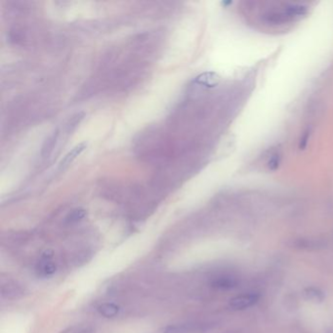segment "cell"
<instances>
[{
    "mask_svg": "<svg viewBox=\"0 0 333 333\" xmlns=\"http://www.w3.org/2000/svg\"><path fill=\"white\" fill-rule=\"evenodd\" d=\"M307 11L308 7L301 3H278L274 8L265 11L262 18L268 25H284L301 18Z\"/></svg>",
    "mask_w": 333,
    "mask_h": 333,
    "instance_id": "1",
    "label": "cell"
},
{
    "mask_svg": "<svg viewBox=\"0 0 333 333\" xmlns=\"http://www.w3.org/2000/svg\"><path fill=\"white\" fill-rule=\"evenodd\" d=\"M234 284V281L231 278L228 277H219L216 278L213 281H212V285L217 287V288H222V289H226V288H230L232 287Z\"/></svg>",
    "mask_w": 333,
    "mask_h": 333,
    "instance_id": "10",
    "label": "cell"
},
{
    "mask_svg": "<svg viewBox=\"0 0 333 333\" xmlns=\"http://www.w3.org/2000/svg\"><path fill=\"white\" fill-rule=\"evenodd\" d=\"M85 147H86V145L84 143H82V144H79V145L75 146L70 152H68L66 154V156L62 159V161L59 165V171L62 172V171H64L65 169H67L68 167L70 166L73 163L74 159L84 150Z\"/></svg>",
    "mask_w": 333,
    "mask_h": 333,
    "instance_id": "6",
    "label": "cell"
},
{
    "mask_svg": "<svg viewBox=\"0 0 333 333\" xmlns=\"http://www.w3.org/2000/svg\"><path fill=\"white\" fill-rule=\"evenodd\" d=\"M86 210L79 208V209H75L74 211H72L66 218V223L67 224H75L81 221L82 219H84L86 217Z\"/></svg>",
    "mask_w": 333,
    "mask_h": 333,
    "instance_id": "9",
    "label": "cell"
},
{
    "mask_svg": "<svg viewBox=\"0 0 333 333\" xmlns=\"http://www.w3.org/2000/svg\"><path fill=\"white\" fill-rule=\"evenodd\" d=\"M203 324L199 323H173L163 326L158 333H197L203 331Z\"/></svg>",
    "mask_w": 333,
    "mask_h": 333,
    "instance_id": "4",
    "label": "cell"
},
{
    "mask_svg": "<svg viewBox=\"0 0 333 333\" xmlns=\"http://www.w3.org/2000/svg\"><path fill=\"white\" fill-rule=\"evenodd\" d=\"M280 162V154L278 151H276L270 158L269 162H268V166L271 170H276L279 165Z\"/></svg>",
    "mask_w": 333,
    "mask_h": 333,
    "instance_id": "11",
    "label": "cell"
},
{
    "mask_svg": "<svg viewBox=\"0 0 333 333\" xmlns=\"http://www.w3.org/2000/svg\"><path fill=\"white\" fill-rule=\"evenodd\" d=\"M259 296L256 294H242L234 297L230 301V307L234 310H244L257 303Z\"/></svg>",
    "mask_w": 333,
    "mask_h": 333,
    "instance_id": "5",
    "label": "cell"
},
{
    "mask_svg": "<svg viewBox=\"0 0 333 333\" xmlns=\"http://www.w3.org/2000/svg\"><path fill=\"white\" fill-rule=\"evenodd\" d=\"M97 311L100 315L107 318H112L118 315L120 309L113 303H103L97 307Z\"/></svg>",
    "mask_w": 333,
    "mask_h": 333,
    "instance_id": "7",
    "label": "cell"
},
{
    "mask_svg": "<svg viewBox=\"0 0 333 333\" xmlns=\"http://www.w3.org/2000/svg\"><path fill=\"white\" fill-rule=\"evenodd\" d=\"M25 294V289L12 279L3 280L1 283V295L5 299H18Z\"/></svg>",
    "mask_w": 333,
    "mask_h": 333,
    "instance_id": "3",
    "label": "cell"
},
{
    "mask_svg": "<svg viewBox=\"0 0 333 333\" xmlns=\"http://www.w3.org/2000/svg\"><path fill=\"white\" fill-rule=\"evenodd\" d=\"M309 136H310V132H309V131H306V132L304 133V135L302 136V138H301L299 148L303 149V148L306 147V145H307V143H308V141H309Z\"/></svg>",
    "mask_w": 333,
    "mask_h": 333,
    "instance_id": "12",
    "label": "cell"
},
{
    "mask_svg": "<svg viewBox=\"0 0 333 333\" xmlns=\"http://www.w3.org/2000/svg\"><path fill=\"white\" fill-rule=\"evenodd\" d=\"M59 136V131L56 130L54 131L44 142L43 147H42V151H41V155L43 157H48L49 154L53 151V149L55 148L56 142Z\"/></svg>",
    "mask_w": 333,
    "mask_h": 333,
    "instance_id": "8",
    "label": "cell"
},
{
    "mask_svg": "<svg viewBox=\"0 0 333 333\" xmlns=\"http://www.w3.org/2000/svg\"><path fill=\"white\" fill-rule=\"evenodd\" d=\"M53 257V251L46 250L41 258L39 260L37 266V275L39 278H48L53 276L56 273L57 267L51 261Z\"/></svg>",
    "mask_w": 333,
    "mask_h": 333,
    "instance_id": "2",
    "label": "cell"
}]
</instances>
